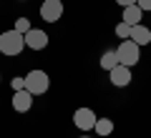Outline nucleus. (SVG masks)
<instances>
[{"mask_svg": "<svg viewBox=\"0 0 151 138\" xmlns=\"http://www.w3.org/2000/svg\"><path fill=\"white\" fill-rule=\"evenodd\" d=\"M23 48H25V35L18 33L15 28L13 30H5L0 35V53L3 55H18Z\"/></svg>", "mask_w": 151, "mask_h": 138, "instance_id": "1", "label": "nucleus"}, {"mask_svg": "<svg viewBox=\"0 0 151 138\" xmlns=\"http://www.w3.org/2000/svg\"><path fill=\"white\" fill-rule=\"evenodd\" d=\"M116 55H119V63H121V65H129V68H134V65L141 60V45H136L131 38H126V40L119 45Z\"/></svg>", "mask_w": 151, "mask_h": 138, "instance_id": "2", "label": "nucleus"}, {"mask_svg": "<svg viewBox=\"0 0 151 138\" xmlns=\"http://www.w3.org/2000/svg\"><path fill=\"white\" fill-rule=\"evenodd\" d=\"M50 80H48V73L45 70H30L25 75V90L33 93V96H43L45 90H48Z\"/></svg>", "mask_w": 151, "mask_h": 138, "instance_id": "3", "label": "nucleus"}, {"mask_svg": "<svg viewBox=\"0 0 151 138\" xmlns=\"http://www.w3.org/2000/svg\"><path fill=\"white\" fill-rule=\"evenodd\" d=\"M40 18L45 23H55L63 18V3L60 0H43V5H40Z\"/></svg>", "mask_w": 151, "mask_h": 138, "instance_id": "4", "label": "nucleus"}, {"mask_svg": "<svg viewBox=\"0 0 151 138\" xmlns=\"http://www.w3.org/2000/svg\"><path fill=\"white\" fill-rule=\"evenodd\" d=\"M73 123H76V128H81V131H91V128L96 126V113H93L91 108H78V111L73 113Z\"/></svg>", "mask_w": 151, "mask_h": 138, "instance_id": "5", "label": "nucleus"}, {"mask_svg": "<svg viewBox=\"0 0 151 138\" xmlns=\"http://www.w3.org/2000/svg\"><path fill=\"white\" fill-rule=\"evenodd\" d=\"M25 45H28V48H33V50H43L45 45H48V33L30 28V30L25 33Z\"/></svg>", "mask_w": 151, "mask_h": 138, "instance_id": "6", "label": "nucleus"}, {"mask_svg": "<svg viewBox=\"0 0 151 138\" xmlns=\"http://www.w3.org/2000/svg\"><path fill=\"white\" fill-rule=\"evenodd\" d=\"M108 73H111V83L116 85V88H124V85L131 83V68H129V65H121L119 63L113 70H108Z\"/></svg>", "mask_w": 151, "mask_h": 138, "instance_id": "7", "label": "nucleus"}, {"mask_svg": "<svg viewBox=\"0 0 151 138\" xmlns=\"http://www.w3.org/2000/svg\"><path fill=\"white\" fill-rule=\"evenodd\" d=\"M33 93H28L25 88L23 90H15V96H13V108H15L18 113H25V111H30V106H33Z\"/></svg>", "mask_w": 151, "mask_h": 138, "instance_id": "8", "label": "nucleus"}, {"mask_svg": "<svg viewBox=\"0 0 151 138\" xmlns=\"http://www.w3.org/2000/svg\"><path fill=\"white\" fill-rule=\"evenodd\" d=\"M129 38L136 43V45H149V43H151V30L139 23V25H131V35Z\"/></svg>", "mask_w": 151, "mask_h": 138, "instance_id": "9", "label": "nucleus"}, {"mask_svg": "<svg viewBox=\"0 0 151 138\" xmlns=\"http://www.w3.org/2000/svg\"><path fill=\"white\" fill-rule=\"evenodd\" d=\"M141 15H144V10L139 5H126L124 8V23H129V25H139Z\"/></svg>", "mask_w": 151, "mask_h": 138, "instance_id": "10", "label": "nucleus"}, {"mask_svg": "<svg viewBox=\"0 0 151 138\" xmlns=\"http://www.w3.org/2000/svg\"><path fill=\"white\" fill-rule=\"evenodd\" d=\"M119 65V55H116V50H106V53L101 55V68L103 70H113Z\"/></svg>", "mask_w": 151, "mask_h": 138, "instance_id": "11", "label": "nucleus"}, {"mask_svg": "<svg viewBox=\"0 0 151 138\" xmlns=\"http://www.w3.org/2000/svg\"><path fill=\"white\" fill-rule=\"evenodd\" d=\"M93 128H96L98 136H108V133L113 131V121L111 118H96V126Z\"/></svg>", "mask_w": 151, "mask_h": 138, "instance_id": "12", "label": "nucleus"}, {"mask_svg": "<svg viewBox=\"0 0 151 138\" xmlns=\"http://www.w3.org/2000/svg\"><path fill=\"white\" fill-rule=\"evenodd\" d=\"M116 35H119V38H124V40H126V38L131 35V25H129V23H124V20H121L119 25H116Z\"/></svg>", "mask_w": 151, "mask_h": 138, "instance_id": "13", "label": "nucleus"}, {"mask_svg": "<svg viewBox=\"0 0 151 138\" xmlns=\"http://www.w3.org/2000/svg\"><path fill=\"white\" fill-rule=\"evenodd\" d=\"M15 30L25 35V33L30 30V20H28V18H18V20H15Z\"/></svg>", "mask_w": 151, "mask_h": 138, "instance_id": "14", "label": "nucleus"}, {"mask_svg": "<svg viewBox=\"0 0 151 138\" xmlns=\"http://www.w3.org/2000/svg\"><path fill=\"white\" fill-rule=\"evenodd\" d=\"M13 93H15V90H23V88H25V78H13Z\"/></svg>", "mask_w": 151, "mask_h": 138, "instance_id": "15", "label": "nucleus"}, {"mask_svg": "<svg viewBox=\"0 0 151 138\" xmlns=\"http://www.w3.org/2000/svg\"><path fill=\"white\" fill-rule=\"evenodd\" d=\"M136 5H139L141 10H151V0H136Z\"/></svg>", "mask_w": 151, "mask_h": 138, "instance_id": "16", "label": "nucleus"}, {"mask_svg": "<svg viewBox=\"0 0 151 138\" xmlns=\"http://www.w3.org/2000/svg\"><path fill=\"white\" fill-rule=\"evenodd\" d=\"M121 8H126V5H136V0H116Z\"/></svg>", "mask_w": 151, "mask_h": 138, "instance_id": "17", "label": "nucleus"}, {"mask_svg": "<svg viewBox=\"0 0 151 138\" xmlns=\"http://www.w3.org/2000/svg\"><path fill=\"white\" fill-rule=\"evenodd\" d=\"M81 138H88V136H81Z\"/></svg>", "mask_w": 151, "mask_h": 138, "instance_id": "18", "label": "nucleus"}]
</instances>
